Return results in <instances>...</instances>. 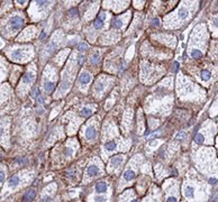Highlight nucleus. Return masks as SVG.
<instances>
[{
    "label": "nucleus",
    "instance_id": "nucleus-1",
    "mask_svg": "<svg viewBox=\"0 0 218 202\" xmlns=\"http://www.w3.org/2000/svg\"><path fill=\"white\" fill-rule=\"evenodd\" d=\"M23 25H24V19L19 16L11 17L10 20H9V28L11 30H14V32L18 30Z\"/></svg>",
    "mask_w": 218,
    "mask_h": 202
},
{
    "label": "nucleus",
    "instance_id": "nucleus-2",
    "mask_svg": "<svg viewBox=\"0 0 218 202\" xmlns=\"http://www.w3.org/2000/svg\"><path fill=\"white\" fill-rule=\"evenodd\" d=\"M10 57L14 61L23 59L25 57V48H17V50H15L10 54Z\"/></svg>",
    "mask_w": 218,
    "mask_h": 202
},
{
    "label": "nucleus",
    "instance_id": "nucleus-3",
    "mask_svg": "<svg viewBox=\"0 0 218 202\" xmlns=\"http://www.w3.org/2000/svg\"><path fill=\"white\" fill-rule=\"evenodd\" d=\"M99 173H100V168H99V166H97L96 164H91L87 168V174L91 177L97 176Z\"/></svg>",
    "mask_w": 218,
    "mask_h": 202
},
{
    "label": "nucleus",
    "instance_id": "nucleus-4",
    "mask_svg": "<svg viewBox=\"0 0 218 202\" xmlns=\"http://www.w3.org/2000/svg\"><path fill=\"white\" fill-rule=\"evenodd\" d=\"M194 192H196V189H194L193 185L188 184L183 187V193H185V195L188 199H192L194 196Z\"/></svg>",
    "mask_w": 218,
    "mask_h": 202
},
{
    "label": "nucleus",
    "instance_id": "nucleus-5",
    "mask_svg": "<svg viewBox=\"0 0 218 202\" xmlns=\"http://www.w3.org/2000/svg\"><path fill=\"white\" fill-rule=\"evenodd\" d=\"M85 137L88 139H94L97 137V130H96V128L93 126L88 127L87 130H85Z\"/></svg>",
    "mask_w": 218,
    "mask_h": 202
},
{
    "label": "nucleus",
    "instance_id": "nucleus-6",
    "mask_svg": "<svg viewBox=\"0 0 218 202\" xmlns=\"http://www.w3.org/2000/svg\"><path fill=\"white\" fill-rule=\"evenodd\" d=\"M91 80V75L88 72H82L81 75L79 76V82L80 84H88Z\"/></svg>",
    "mask_w": 218,
    "mask_h": 202
},
{
    "label": "nucleus",
    "instance_id": "nucleus-7",
    "mask_svg": "<svg viewBox=\"0 0 218 202\" xmlns=\"http://www.w3.org/2000/svg\"><path fill=\"white\" fill-rule=\"evenodd\" d=\"M123 160H124V157L121 155H117V156L112 157V160L110 162V166L111 167H118L123 163Z\"/></svg>",
    "mask_w": 218,
    "mask_h": 202
},
{
    "label": "nucleus",
    "instance_id": "nucleus-8",
    "mask_svg": "<svg viewBox=\"0 0 218 202\" xmlns=\"http://www.w3.org/2000/svg\"><path fill=\"white\" fill-rule=\"evenodd\" d=\"M107 190H108V185L105 182H98L96 184V191L98 193H105V192H107Z\"/></svg>",
    "mask_w": 218,
    "mask_h": 202
},
{
    "label": "nucleus",
    "instance_id": "nucleus-9",
    "mask_svg": "<svg viewBox=\"0 0 218 202\" xmlns=\"http://www.w3.org/2000/svg\"><path fill=\"white\" fill-rule=\"evenodd\" d=\"M135 172L133 169H127L125 173H124V180L125 181H132L135 178Z\"/></svg>",
    "mask_w": 218,
    "mask_h": 202
},
{
    "label": "nucleus",
    "instance_id": "nucleus-10",
    "mask_svg": "<svg viewBox=\"0 0 218 202\" xmlns=\"http://www.w3.org/2000/svg\"><path fill=\"white\" fill-rule=\"evenodd\" d=\"M200 79L202 81H208L211 79V72L209 70H202L200 72Z\"/></svg>",
    "mask_w": 218,
    "mask_h": 202
},
{
    "label": "nucleus",
    "instance_id": "nucleus-11",
    "mask_svg": "<svg viewBox=\"0 0 218 202\" xmlns=\"http://www.w3.org/2000/svg\"><path fill=\"white\" fill-rule=\"evenodd\" d=\"M35 195H36V193H35L34 190H29V191H27V192L25 193V195H24V201L31 202L34 198H35Z\"/></svg>",
    "mask_w": 218,
    "mask_h": 202
},
{
    "label": "nucleus",
    "instance_id": "nucleus-12",
    "mask_svg": "<svg viewBox=\"0 0 218 202\" xmlns=\"http://www.w3.org/2000/svg\"><path fill=\"white\" fill-rule=\"evenodd\" d=\"M105 148H106L107 152H112L117 148V144H116V142H114V140H109L105 145Z\"/></svg>",
    "mask_w": 218,
    "mask_h": 202
},
{
    "label": "nucleus",
    "instance_id": "nucleus-13",
    "mask_svg": "<svg viewBox=\"0 0 218 202\" xmlns=\"http://www.w3.org/2000/svg\"><path fill=\"white\" fill-rule=\"evenodd\" d=\"M54 86H55L54 82H51V81H46V82L44 83V90H45V92L51 93L52 91H53V90H54Z\"/></svg>",
    "mask_w": 218,
    "mask_h": 202
},
{
    "label": "nucleus",
    "instance_id": "nucleus-14",
    "mask_svg": "<svg viewBox=\"0 0 218 202\" xmlns=\"http://www.w3.org/2000/svg\"><path fill=\"white\" fill-rule=\"evenodd\" d=\"M9 186H16L17 184H19V176L18 175H14L9 178L8 181Z\"/></svg>",
    "mask_w": 218,
    "mask_h": 202
},
{
    "label": "nucleus",
    "instance_id": "nucleus-15",
    "mask_svg": "<svg viewBox=\"0 0 218 202\" xmlns=\"http://www.w3.org/2000/svg\"><path fill=\"white\" fill-rule=\"evenodd\" d=\"M33 80H34V74L29 72V73H26V74H25V76H24V80H23V81H24V83L27 84V83H32V82H33Z\"/></svg>",
    "mask_w": 218,
    "mask_h": 202
},
{
    "label": "nucleus",
    "instance_id": "nucleus-16",
    "mask_svg": "<svg viewBox=\"0 0 218 202\" xmlns=\"http://www.w3.org/2000/svg\"><path fill=\"white\" fill-rule=\"evenodd\" d=\"M99 59H100V55H99L98 53H93L92 55L90 56V63H91V64H97Z\"/></svg>",
    "mask_w": 218,
    "mask_h": 202
},
{
    "label": "nucleus",
    "instance_id": "nucleus-17",
    "mask_svg": "<svg viewBox=\"0 0 218 202\" xmlns=\"http://www.w3.org/2000/svg\"><path fill=\"white\" fill-rule=\"evenodd\" d=\"M188 14H189V11H188V9L185 8V7H182V8L179 10V16H180L181 19H185V17L188 16Z\"/></svg>",
    "mask_w": 218,
    "mask_h": 202
},
{
    "label": "nucleus",
    "instance_id": "nucleus-18",
    "mask_svg": "<svg viewBox=\"0 0 218 202\" xmlns=\"http://www.w3.org/2000/svg\"><path fill=\"white\" fill-rule=\"evenodd\" d=\"M91 109L90 108H88V107H84V108H82L81 109V116H83V117H89L90 115H91Z\"/></svg>",
    "mask_w": 218,
    "mask_h": 202
},
{
    "label": "nucleus",
    "instance_id": "nucleus-19",
    "mask_svg": "<svg viewBox=\"0 0 218 202\" xmlns=\"http://www.w3.org/2000/svg\"><path fill=\"white\" fill-rule=\"evenodd\" d=\"M121 25H123V21H121L120 18H115V19L112 20V24H111L112 27H116V28H120Z\"/></svg>",
    "mask_w": 218,
    "mask_h": 202
},
{
    "label": "nucleus",
    "instance_id": "nucleus-20",
    "mask_svg": "<svg viewBox=\"0 0 218 202\" xmlns=\"http://www.w3.org/2000/svg\"><path fill=\"white\" fill-rule=\"evenodd\" d=\"M93 26H94L96 29H100V28H102V26H103V20L100 19V18H98V19L94 21Z\"/></svg>",
    "mask_w": 218,
    "mask_h": 202
},
{
    "label": "nucleus",
    "instance_id": "nucleus-21",
    "mask_svg": "<svg viewBox=\"0 0 218 202\" xmlns=\"http://www.w3.org/2000/svg\"><path fill=\"white\" fill-rule=\"evenodd\" d=\"M38 95H40V90H38L37 86H35V88H33V90H32V92H31V97H32V98H37Z\"/></svg>",
    "mask_w": 218,
    "mask_h": 202
},
{
    "label": "nucleus",
    "instance_id": "nucleus-22",
    "mask_svg": "<svg viewBox=\"0 0 218 202\" xmlns=\"http://www.w3.org/2000/svg\"><path fill=\"white\" fill-rule=\"evenodd\" d=\"M72 153H73V148L67 147V148H65V151H64V155L65 156H70V155H72Z\"/></svg>",
    "mask_w": 218,
    "mask_h": 202
},
{
    "label": "nucleus",
    "instance_id": "nucleus-23",
    "mask_svg": "<svg viewBox=\"0 0 218 202\" xmlns=\"http://www.w3.org/2000/svg\"><path fill=\"white\" fill-rule=\"evenodd\" d=\"M78 50H87V45H85V43H80V44L78 45Z\"/></svg>",
    "mask_w": 218,
    "mask_h": 202
},
{
    "label": "nucleus",
    "instance_id": "nucleus-24",
    "mask_svg": "<svg viewBox=\"0 0 218 202\" xmlns=\"http://www.w3.org/2000/svg\"><path fill=\"white\" fill-rule=\"evenodd\" d=\"M76 14H78V9H76V8L71 9V10L69 11V15H70L71 17H76Z\"/></svg>",
    "mask_w": 218,
    "mask_h": 202
},
{
    "label": "nucleus",
    "instance_id": "nucleus-25",
    "mask_svg": "<svg viewBox=\"0 0 218 202\" xmlns=\"http://www.w3.org/2000/svg\"><path fill=\"white\" fill-rule=\"evenodd\" d=\"M212 26L215 27V28H218V16H215L214 18H212Z\"/></svg>",
    "mask_w": 218,
    "mask_h": 202
},
{
    "label": "nucleus",
    "instance_id": "nucleus-26",
    "mask_svg": "<svg viewBox=\"0 0 218 202\" xmlns=\"http://www.w3.org/2000/svg\"><path fill=\"white\" fill-rule=\"evenodd\" d=\"M167 202H178V200H176V196H173V195H169Z\"/></svg>",
    "mask_w": 218,
    "mask_h": 202
},
{
    "label": "nucleus",
    "instance_id": "nucleus-27",
    "mask_svg": "<svg viewBox=\"0 0 218 202\" xmlns=\"http://www.w3.org/2000/svg\"><path fill=\"white\" fill-rule=\"evenodd\" d=\"M94 202H106V199L102 196H96L94 198Z\"/></svg>",
    "mask_w": 218,
    "mask_h": 202
},
{
    "label": "nucleus",
    "instance_id": "nucleus-28",
    "mask_svg": "<svg viewBox=\"0 0 218 202\" xmlns=\"http://www.w3.org/2000/svg\"><path fill=\"white\" fill-rule=\"evenodd\" d=\"M185 136H187V135H185V133H179V134L176 135V139H180V138H181V139H185Z\"/></svg>",
    "mask_w": 218,
    "mask_h": 202
},
{
    "label": "nucleus",
    "instance_id": "nucleus-29",
    "mask_svg": "<svg viewBox=\"0 0 218 202\" xmlns=\"http://www.w3.org/2000/svg\"><path fill=\"white\" fill-rule=\"evenodd\" d=\"M36 101H37L38 104H43V103H44V100H43V98L41 97V95H38V97L36 98Z\"/></svg>",
    "mask_w": 218,
    "mask_h": 202
},
{
    "label": "nucleus",
    "instance_id": "nucleus-30",
    "mask_svg": "<svg viewBox=\"0 0 218 202\" xmlns=\"http://www.w3.org/2000/svg\"><path fill=\"white\" fill-rule=\"evenodd\" d=\"M160 25V19L159 18H155L153 20V26H159Z\"/></svg>",
    "mask_w": 218,
    "mask_h": 202
},
{
    "label": "nucleus",
    "instance_id": "nucleus-31",
    "mask_svg": "<svg viewBox=\"0 0 218 202\" xmlns=\"http://www.w3.org/2000/svg\"><path fill=\"white\" fill-rule=\"evenodd\" d=\"M3 180H5V173L0 171V183H1V182H2Z\"/></svg>",
    "mask_w": 218,
    "mask_h": 202
},
{
    "label": "nucleus",
    "instance_id": "nucleus-32",
    "mask_svg": "<svg viewBox=\"0 0 218 202\" xmlns=\"http://www.w3.org/2000/svg\"><path fill=\"white\" fill-rule=\"evenodd\" d=\"M83 62H84V56L83 55H80L79 56V64H82Z\"/></svg>",
    "mask_w": 218,
    "mask_h": 202
},
{
    "label": "nucleus",
    "instance_id": "nucleus-33",
    "mask_svg": "<svg viewBox=\"0 0 218 202\" xmlns=\"http://www.w3.org/2000/svg\"><path fill=\"white\" fill-rule=\"evenodd\" d=\"M16 162L17 163H19V164H22V163H26V158H17Z\"/></svg>",
    "mask_w": 218,
    "mask_h": 202
},
{
    "label": "nucleus",
    "instance_id": "nucleus-34",
    "mask_svg": "<svg viewBox=\"0 0 218 202\" xmlns=\"http://www.w3.org/2000/svg\"><path fill=\"white\" fill-rule=\"evenodd\" d=\"M178 67H179V64L176 62V63H174V65H173V71H174V72H176V71H178Z\"/></svg>",
    "mask_w": 218,
    "mask_h": 202
},
{
    "label": "nucleus",
    "instance_id": "nucleus-35",
    "mask_svg": "<svg viewBox=\"0 0 218 202\" xmlns=\"http://www.w3.org/2000/svg\"><path fill=\"white\" fill-rule=\"evenodd\" d=\"M2 135H3V129L0 127V139H1V137H2Z\"/></svg>",
    "mask_w": 218,
    "mask_h": 202
},
{
    "label": "nucleus",
    "instance_id": "nucleus-36",
    "mask_svg": "<svg viewBox=\"0 0 218 202\" xmlns=\"http://www.w3.org/2000/svg\"><path fill=\"white\" fill-rule=\"evenodd\" d=\"M131 202H140V201H138V200H135V199H134V200H132Z\"/></svg>",
    "mask_w": 218,
    "mask_h": 202
},
{
    "label": "nucleus",
    "instance_id": "nucleus-37",
    "mask_svg": "<svg viewBox=\"0 0 218 202\" xmlns=\"http://www.w3.org/2000/svg\"><path fill=\"white\" fill-rule=\"evenodd\" d=\"M1 155H2V154H1V152H0V157H1Z\"/></svg>",
    "mask_w": 218,
    "mask_h": 202
}]
</instances>
